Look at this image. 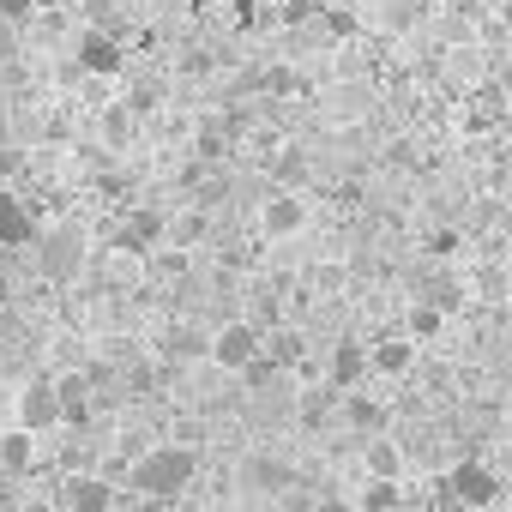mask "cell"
Here are the masks:
<instances>
[{
	"label": "cell",
	"instance_id": "cell-26",
	"mask_svg": "<svg viewBox=\"0 0 512 512\" xmlns=\"http://www.w3.org/2000/svg\"><path fill=\"white\" fill-rule=\"evenodd\" d=\"M278 374H284V368H272V362H266V356H253V362H247V368H241V386H253V392H266V386H272V380H278Z\"/></svg>",
	"mask_w": 512,
	"mask_h": 512
},
{
	"label": "cell",
	"instance_id": "cell-23",
	"mask_svg": "<svg viewBox=\"0 0 512 512\" xmlns=\"http://www.w3.org/2000/svg\"><path fill=\"white\" fill-rule=\"evenodd\" d=\"M169 356H175V362L205 356V332H199V326H175V332H169Z\"/></svg>",
	"mask_w": 512,
	"mask_h": 512
},
{
	"label": "cell",
	"instance_id": "cell-15",
	"mask_svg": "<svg viewBox=\"0 0 512 512\" xmlns=\"http://www.w3.org/2000/svg\"><path fill=\"white\" fill-rule=\"evenodd\" d=\"M416 368V344L410 338H380V344H368V374H410Z\"/></svg>",
	"mask_w": 512,
	"mask_h": 512
},
{
	"label": "cell",
	"instance_id": "cell-10",
	"mask_svg": "<svg viewBox=\"0 0 512 512\" xmlns=\"http://www.w3.org/2000/svg\"><path fill=\"white\" fill-rule=\"evenodd\" d=\"M31 247L43 253V272H49V278H73V272H79V260H85V241H79V229H55V235H37Z\"/></svg>",
	"mask_w": 512,
	"mask_h": 512
},
{
	"label": "cell",
	"instance_id": "cell-21",
	"mask_svg": "<svg viewBox=\"0 0 512 512\" xmlns=\"http://www.w3.org/2000/svg\"><path fill=\"white\" fill-rule=\"evenodd\" d=\"M362 512H398L404 506V482H362Z\"/></svg>",
	"mask_w": 512,
	"mask_h": 512
},
{
	"label": "cell",
	"instance_id": "cell-4",
	"mask_svg": "<svg viewBox=\"0 0 512 512\" xmlns=\"http://www.w3.org/2000/svg\"><path fill=\"white\" fill-rule=\"evenodd\" d=\"M73 61H79V73H91V79H121V73H127L121 37H115V31H97V25H85V31L73 37Z\"/></svg>",
	"mask_w": 512,
	"mask_h": 512
},
{
	"label": "cell",
	"instance_id": "cell-20",
	"mask_svg": "<svg viewBox=\"0 0 512 512\" xmlns=\"http://www.w3.org/2000/svg\"><path fill=\"white\" fill-rule=\"evenodd\" d=\"M440 326H446V314L428 308V302H416L410 320H404V338H410V344H428V338H440Z\"/></svg>",
	"mask_w": 512,
	"mask_h": 512
},
{
	"label": "cell",
	"instance_id": "cell-32",
	"mask_svg": "<svg viewBox=\"0 0 512 512\" xmlns=\"http://www.w3.org/2000/svg\"><path fill=\"white\" fill-rule=\"evenodd\" d=\"M19 512H55V506H49V500H25Z\"/></svg>",
	"mask_w": 512,
	"mask_h": 512
},
{
	"label": "cell",
	"instance_id": "cell-24",
	"mask_svg": "<svg viewBox=\"0 0 512 512\" xmlns=\"http://www.w3.org/2000/svg\"><path fill=\"white\" fill-rule=\"evenodd\" d=\"M332 404H338V392H332V386H326V392H302V428H320Z\"/></svg>",
	"mask_w": 512,
	"mask_h": 512
},
{
	"label": "cell",
	"instance_id": "cell-28",
	"mask_svg": "<svg viewBox=\"0 0 512 512\" xmlns=\"http://www.w3.org/2000/svg\"><path fill=\"white\" fill-rule=\"evenodd\" d=\"M458 247H464L458 229H428V253H440V260H446V253H458Z\"/></svg>",
	"mask_w": 512,
	"mask_h": 512
},
{
	"label": "cell",
	"instance_id": "cell-14",
	"mask_svg": "<svg viewBox=\"0 0 512 512\" xmlns=\"http://www.w3.org/2000/svg\"><path fill=\"white\" fill-rule=\"evenodd\" d=\"M362 470H368V482H404V452H398V440H386V434L362 440Z\"/></svg>",
	"mask_w": 512,
	"mask_h": 512
},
{
	"label": "cell",
	"instance_id": "cell-17",
	"mask_svg": "<svg viewBox=\"0 0 512 512\" xmlns=\"http://www.w3.org/2000/svg\"><path fill=\"white\" fill-rule=\"evenodd\" d=\"M31 464H37V434L7 428V434H0V470H7V476H25Z\"/></svg>",
	"mask_w": 512,
	"mask_h": 512
},
{
	"label": "cell",
	"instance_id": "cell-22",
	"mask_svg": "<svg viewBox=\"0 0 512 512\" xmlns=\"http://www.w3.org/2000/svg\"><path fill=\"white\" fill-rule=\"evenodd\" d=\"M193 151H199V163H217V157L229 151V127H223V121H199V133H193Z\"/></svg>",
	"mask_w": 512,
	"mask_h": 512
},
{
	"label": "cell",
	"instance_id": "cell-13",
	"mask_svg": "<svg viewBox=\"0 0 512 512\" xmlns=\"http://www.w3.org/2000/svg\"><path fill=\"white\" fill-rule=\"evenodd\" d=\"M241 482H247L253 494H284V488L296 482V470H290V458H272V452H253V458H247V470H241Z\"/></svg>",
	"mask_w": 512,
	"mask_h": 512
},
{
	"label": "cell",
	"instance_id": "cell-31",
	"mask_svg": "<svg viewBox=\"0 0 512 512\" xmlns=\"http://www.w3.org/2000/svg\"><path fill=\"white\" fill-rule=\"evenodd\" d=\"M476 290H482V296H500V266H482V278H476Z\"/></svg>",
	"mask_w": 512,
	"mask_h": 512
},
{
	"label": "cell",
	"instance_id": "cell-16",
	"mask_svg": "<svg viewBox=\"0 0 512 512\" xmlns=\"http://www.w3.org/2000/svg\"><path fill=\"white\" fill-rule=\"evenodd\" d=\"M55 404H61V422H67V428L91 422V380H85V374H61V380H55Z\"/></svg>",
	"mask_w": 512,
	"mask_h": 512
},
{
	"label": "cell",
	"instance_id": "cell-27",
	"mask_svg": "<svg viewBox=\"0 0 512 512\" xmlns=\"http://www.w3.org/2000/svg\"><path fill=\"white\" fill-rule=\"evenodd\" d=\"M37 19V0H0V25H31Z\"/></svg>",
	"mask_w": 512,
	"mask_h": 512
},
{
	"label": "cell",
	"instance_id": "cell-1",
	"mask_svg": "<svg viewBox=\"0 0 512 512\" xmlns=\"http://www.w3.org/2000/svg\"><path fill=\"white\" fill-rule=\"evenodd\" d=\"M193 476H199V446L193 440H163V446L133 458V488L145 500H175V494H187Z\"/></svg>",
	"mask_w": 512,
	"mask_h": 512
},
{
	"label": "cell",
	"instance_id": "cell-12",
	"mask_svg": "<svg viewBox=\"0 0 512 512\" xmlns=\"http://www.w3.org/2000/svg\"><path fill=\"white\" fill-rule=\"evenodd\" d=\"M338 416H344V428H350L356 440L386 434V404H380V398H368V392H338Z\"/></svg>",
	"mask_w": 512,
	"mask_h": 512
},
{
	"label": "cell",
	"instance_id": "cell-30",
	"mask_svg": "<svg viewBox=\"0 0 512 512\" xmlns=\"http://www.w3.org/2000/svg\"><path fill=\"white\" fill-rule=\"evenodd\" d=\"M199 13H205L211 25H235V0H199Z\"/></svg>",
	"mask_w": 512,
	"mask_h": 512
},
{
	"label": "cell",
	"instance_id": "cell-8",
	"mask_svg": "<svg viewBox=\"0 0 512 512\" xmlns=\"http://www.w3.org/2000/svg\"><path fill=\"white\" fill-rule=\"evenodd\" d=\"M260 229H266L272 241L302 235V229H308V199H302V193H272V199L260 205Z\"/></svg>",
	"mask_w": 512,
	"mask_h": 512
},
{
	"label": "cell",
	"instance_id": "cell-2",
	"mask_svg": "<svg viewBox=\"0 0 512 512\" xmlns=\"http://www.w3.org/2000/svg\"><path fill=\"white\" fill-rule=\"evenodd\" d=\"M446 494H452V506H464V512H488V506L500 500V476H494V464H482V458H458V464L446 470Z\"/></svg>",
	"mask_w": 512,
	"mask_h": 512
},
{
	"label": "cell",
	"instance_id": "cell-6",
	"mask_svg": "<svg viewBox=\"0 0 512 512\" xmlns=\"http://www.w3.org/2000/svg\"><path fill=\"white\" fill-rule=\"evenodd\" d=\"M326 386H332V392H362V386H368V344H362V338H338V344H332Z\"/></svg>",
	"mask_w": 512,
	"mask_h": 512
},
{
	"label": "cell",
	"instance_id": "cell-25",
	"mask_svg": "<svg viewBox=\"0 0 512 512\" xmlns=\"http://www.w3.org/2000/svg\"><path fill=\"white\" fill-rule=\"evenodd\" d=\"M458 302H464V284H458V278H434V284H428V308L446 314V308H458Z\"/></svg>",
	"mask_w": 512,
	"mask_h": 512
},
{
	"label": "cell",
	"instance_id": "cell-19",
	"mask_svg": "<svg viewBox=\"0 0 512 512\" xmlns=\"http://www.w3.org/2000/svg\"><path fill=\"white\" fill-rule=\"evenodd\" d=\"M205 235H211V217H205V211H181V217H169V229H163V241H175L181 253L199 247Z\"/></svg>",
	"mask_w": 512,
	"mask_h": 512
},
{
	"label": "cell",
	"instance_id": "cell-5",
	"mask_svg": "<svg viewBox=\"0 0 512 512\" xmlns=\"http://www.w3.org/2000/svg\"><path fill=\"white\" fill-rule=\"evenodd\" d=\"M163 229H169V217H163L157 205H133V211L121 217V229H115V247L127 253V260H145V253H163V247H169Z\"/></svg>",
	"mask_w": 512,
	"mask_h": 512
},
{
	"label": "cell",
	"instance_id": "cell-29",
	"mask_svg": "<svg viewBox=\"0 0 512 512\" xmlns=\"http://www.w3.org/2000/svg\"><path fill=\"white\" fill-rule=\"evenodd\" d=\"M19 169H25V151H19V145H0V187H7Z\"/></svg>",
	"mask_w": 512,
	"mask_h": 512
},
{
	"label": "cell",
	"instance_id": "cell-33",
	"mask_svg": "<svg viewBox=\"0 0 512 512\" xmlns=\"http://www.w3.org/2000/svg\"><path fill=\"white\" fill-rule=\"evenodd\" d=\"M0 145H13V127H7V109H0Z\"/></svg>",
	"mask_w": 512,
	"mask_h": 512
},
{
	"label": "cell",
	"instance_id": "cell-34",
	"mask_svg": "<svg viewBox=\"0 0 512 512\" xmlns=\"http://www.w3.org/2000/svg\"><path fill=\"white\" fill-rule=\"evenodd\" d=\"M43 7H55V0H37V13H43Z\"/></svg>",
	"mask_w": 512,
	"mask_h": 512
},
{
	"label": "cell",
	"instance_id": "cell-18",
	"mask_svg": "<svg viewBox=\"0 0 512 512\" xmlns=\"http://www.w3.org/2000/svg\"><path fill=\"white\" fill-rule=\"evenodd\" d=\"M133 127H139V115H133L127 103H109V109L97 115V133H103V145H109V151L133 145Z\"/></svg>",
	"mask_w": 512,
	"mask_h": 512
},
{
	"label": "cell",
	"instance_id": "cell-7",
	"mask_svg": "<svg viewBox=\"0 0 512 512\" xmlns=\"http://www.w3.org/2000/svg\"><path fill=\"white\" fill-rule=\"evenodd\" d=\"M19 428L37 434V440H43L49 428H61V404H55V380H49V374L19 392Z\"/></svg>",
	"mask_w": 512,
	"mask_h": 512
},
{
	"label": "cell",
	"instance_id": "cell-11",
	"mask_svg": "<svg viewBox=\"0 0 512 512\" xmlns=\"http://www.w3.org/2000/svg\"><path fill=\"white\" fill-rule=\"evenodd\" d=\"M43 229H37V211L13 193V187H0V247H31Z\"/></svg>",
	"mask_w": 512,
	"mask_h": 512
},
{
	"label": "cell",
	"instance_id": "cell-9",
	"mask_svg": "<svg viewBox=\"0 0 512 512\" xmlns=\"http://www.w3.org/2000/svg\"><path fill=\"white\" fill-rule=\"evenodd\" d=\"M55 512H115V482L109 476H67Z\"/></svg>",
	"mask_w": 512,
	"mask_h": 512
},
{
	"label": "cell",
	"instance_id": "cell-3",
	"mask_svg": "<svg viewBox=\"0 0 512 512\" xmlns=\"http://www.w3.org/2000/svg\"><path fill=\"white\" fill-rule=\"evenodd\" d=\"M260 338H266V332L253 326V320H223V326L205 338V356H211L223 374H241L253 356H260Z\"/></svg>",
	"mask_w": 512,
	"mask_h": 512
}]
</instances>
